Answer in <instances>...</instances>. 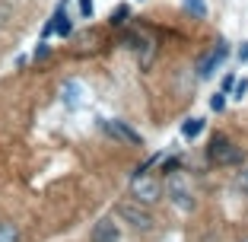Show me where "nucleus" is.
<instances>
[{
  "instance_id": "nucleus-5",
  "label": "nucleus",
  "mask_w": 248,
  "mask_h": 242,
  "mask_svg": "<svg viewBox=\"0 0 248 242\" xmlns=\"http://www.w3.org/2000/svg\"><path fill=\"white\" fill-rule=\"evenodd\" d=\"M229 54V48L226 45H219V48H213V51H207L204 58L197 61V77H210L213 70H217L219 64H223V58Z\"/></svg>"
},
{
  "instance_id": "nucleus-19",
  "label": "nucleus",
  "mask_w": 248,
  "mask_h": 242,
  "mask_svg": "<svg viewBox=\"0 0 248 242\" xmlns=\"http://www.w3.org/2000/svg\"><path fill=\"white\" fill-rule=\"evenodd\" d=\"M242 188L248 191V172H245V176H242Z\"/></svg>"
},
{
  "instance_id": "nucleus-7",
  "label": "nucleus",
  "mask_w": 248,
  "mask_h": 242,
  "mask_svg": "<svg viewBox=\"0 0 248 242\" xmlns=\"http://www.w3.org/2000/svg\"><path fill=\"white\" fill-rule=\"evenodd\" d=\"M121 239V233H118V226H115V220H99L95 223V229H93V242H118Z\"/></svg>"
},
{
  "instance_id": "nucleus-16",
  "label": "nucleus",
  "mask_w": 248,
  "mask_h": 242,
  "mask_svg": "<svg viewBox=\"0 0 248 242\" xmlns=\"http://www.w3.org/2000/svg\"><path fill=\"white\" fill-rule=\"evenodd\" d=\"M48 54H51V48H48V45H38V48H35V61H45V58H48Z\"/></svg>"
},
{
  "instance_id": "nucleus-8",
  "label": "nucleus",
  "mask_w": 248,
  "mask_h": 242,
  "mask_svg": "<svg viewBox=\"0 0 248 242\" xmlns=\"http://www.w3.org/2000/svg\"><path fill=\"white\" fill-rule=\"evenodd\" d=\"M51 22H54V32H58V35H70L73 32V22L67 19V13H64V7L58 10V13L51 16Z\"/></svg>"
},
{
  "instance_id": "nucleus-17",
  "label": "nucleus",
  "mask_w": 248,
  "mask_h": 242,
  "mask_svg": "<svg viewBox=\"0 0 248 242\" xmlns=\"http://www.w3.org/2000/svg\"><path fill=\"white\" fill-rule=\"evenodd\" d=\"M80 13L86 16V19L93 16V0H80Z\"/></svg>"
},
{
  "instance_id": "nucleus-15",
  "label": "nucleus",
  "mask_w": 248,
  "mask_h": 242,
  "mask_svg": "<svg viewBox=\"0 0 248 242\" xmlns=\"http://www.w3.org/2000/svg\"><path fill=\"white\" fill-rule=\"evenodd\" d=\"M232 89H235V99H242V96L248 93V80H239V83H232Z\"/></svg>"
},
{
  "instance_id": "nucleus-2",
  "label": "nucleus",
  "mask_w": 248,
  "mask_h": 242,
  "mask_svg": "<svg viewBox=\"0 0 248 242\" xmlns=\"http://www.w3.org/2000/svg\"><path fill=\"white\" fill-rule=\"evenodd\" d=\"M118 217H121L124 223H131L134 229H140V233L153 229V217H150V213H146L140 204H134V201H124V204H118Z\"/></svg>"
},
{
  "instance_id": "nucleus-6",
  "label": "nucleus",
  "mask_w": 248,
  "mask_h": 242,
  "mask_svg": "<svg viewBox=\"0 0 248 242\" xmlns=\"http://www.w3.org/2000/svg\"><path fill=\"white\" fill-rule=\"evenodd\" d=\"M169 194H172V201H175L178 207H182V210H188L191 204H194V201H191V191H188V185H185V178L182 176H172L169 178Z\"/></svg>"
},
{
  "instance_id": "nucleus-18",
  "label": "nucleus",
  "mask_w": 248,
  "mask_h": 242,
  "mask_svg": "<svg viewBox=\"0 0 248 242\" xmlns=\"http://www.w3.org/2000/svg\"><path fill=\"white\" fill-rule=\"evenodd\" d=\"M239 61H248V42H245V45L239 48Z\"/></svg>"
},
{
  "instance_id": "nucleus-9",
  "label": "nucleus",
  "mask_w": 248,
  "mask_h": 242,
  "mask_svg": "<svg viewBox=\"0 0 248 242\" xmlns=\"http://www.w3.org/2000/svg\"><path fill=\"white\" fill-rule=\"evenodd\" d=\"M201 131H204V121H201V118H188V121L182 125V134H185L188 140H194Z\"/></svg>"
},
{
  "instance_id": "nucleus-13",
  "label": "nucleus",
  "mask_w": 248,
  "mask_h": 242,
  "mask_svg": "<svg viewBox=\"0 0 248 242\" xmlns=\"http://www.w3.org/2000/svg\"><path fill=\"white\" fill-rule=\"evenodd\" d=\"M127 16H131V13H127V7H118V10H111V26H124V19H127Z\"/></svg>"
},
{
  "instance_id": "nucleus-14",
  "label": "nucleus",
  "mask_w": 248,
  "mask_h": 242,
  "mask_svg": "<svg viewBox=\"0 0 248 242\" xmlns=\"http://www.w3.org/2000/svg\"><path fill=\"white\" fill-rule=\"evenodd\" d=\"M223 105H226V96H223V93H217V96L210 99V109H213V112H219Z\"/></svg>"
},
{
  "instance_id": "nucleus-10",
  "label": "nucleus",
  "mask_w": 248,
  "mask_h": 242,
  "mask_svg": "<svg viewBox=\"0 0 248 242\" xmlns=\"http://www.w3.org/2000/svg\"><path fill=\"white\" fill-rule=\"evenodd\" d=\"M64 102L67 105H77V102H80V83H67V86H64Z\"/></svg>"
},
{
  "instance_id": "nucleus-12",
  "label": "nucleus",
  "mask_w": 248,
  "mask_h": 242,
  "mask_svg": "<svg viewBox=\"0 0 248 242\" xmlns=\"http://www.w3.org/2000/svg\"><path fill=\"white\" fill-rule=\"evenodd\" d=\"M185 10H191L194 16H207V3L204 0H185Z\"/></svg>"
},
{
  "instance_id": "nucleus-20",
  "label": "nucleus",
  "mask_w": 248,
  "mask_h": 242,
  "mask_svg": "<svg viewBox=\"0 0 248 242\" xmlns=\"http://www.w3.org/2000/svg\"><path fill=\"white\" fill-rule=\"evenodd\" d=\"M245 242H248V239H245Z\"/></svg>"
},
{
  "instance_id": "nucleus-1",
  "label": "nucleus",
  "mask_w": 248,
  "mask_h": 242,
  "mask_svg": "<svg viewBox=\"0 0 248 242\" xmlns=\"http://www.w3.org/2000/svg\"><path fill=\"white\" fill-rule=\"evenodd\" d=\"M207 153H210V160L217 162V166H235V162L242 160V150L235 147L229 137H223V134H217V137L210 140V150H207Z\"/></svg>"
},
{
  "instance_id": "nucleus-4",
  "label": "nucleus",
  "mask_w": 248,
  "mask_h": 242,
  "mask_svg": "<svg viewBox=\"0 0 248 242\" xmlns=\"http://www.w3.org/2000/svg\"><path fill=\"white\" fill-rule=\"evenodd\" d=\"M102 131L108 134V137L121 140V144H131V147H137V144H143V140H140V134L134 131V128H127L124 121H118V118H105V121H102Z\"/></svg>"
},
{
  "instance_id": "nucleus-11",
  "label": "nucleus",
  "mask_w": 248,
  "mask_h": 242,
  "mask_svg": "<svg viewBox=\"0 0 248 242\" xmlns=\"http://www.w3.org/2000/svg\"><path fill=\"white\" fill-rule=\"evenodd\" d=\"M0 242H19V229L13 223H0Z\"/></svg>"
},
{
  "instance_id": "nucleus-3",
  "label": "nucleus",
  "mask_w": 248,
  "mask_h": 242,
  "mask_svg": "<svg viewBox=\"0 0 248 242\" xmlns=\"http://www.w3.org/2000/svg\"><path fill=\"white\" fill-rule=\"evenodd\" d=\"M131 191H134V198H137V204H153V201H159V182L150 176H134L131 182Z\"/></svg>"
}]
</instances>
